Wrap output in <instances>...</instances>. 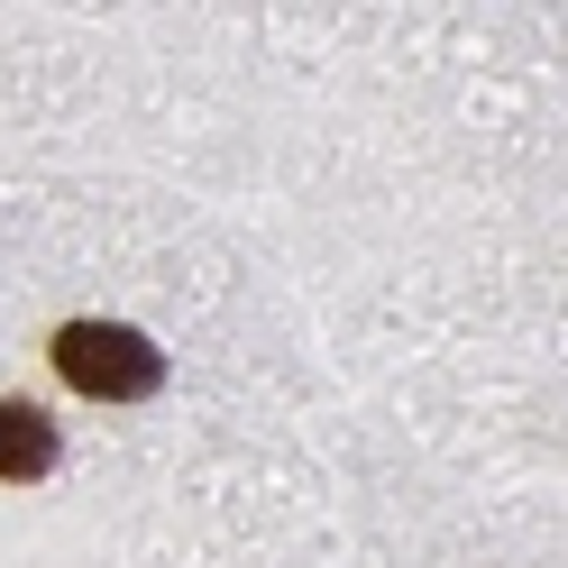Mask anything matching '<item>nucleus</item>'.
I'll list each match as a JSON object with an SVG mask.
<instances>
[{"label":"nucleus","mask_w":568,"mask_h":568,"mask_svg":"<svg viewBox=\"0 0 568 568\" xmlns=\"http://www.w3.org/2000/svg\"><path fill=\"white\" fill-rule=\"evenodd\" d=\"M55 468V422L38 404H0V477H47Z\"/></svg>","instance_id":"obj_2"},{"label":"nucleus","mask_w":568,"mask_h":568,"mask_svg":"<svg viewBox=\"0 0 568 568\" xmlns=\"http://www.w3.org/2000/svg\"><path fill=\"white\" fill-rule=\"evenodd\" d=\"M55 376L92 404H138L165 385V348L129 322H64L55 331Z\"/></svg>","instance_id":"obj_1"}]
</instances>
